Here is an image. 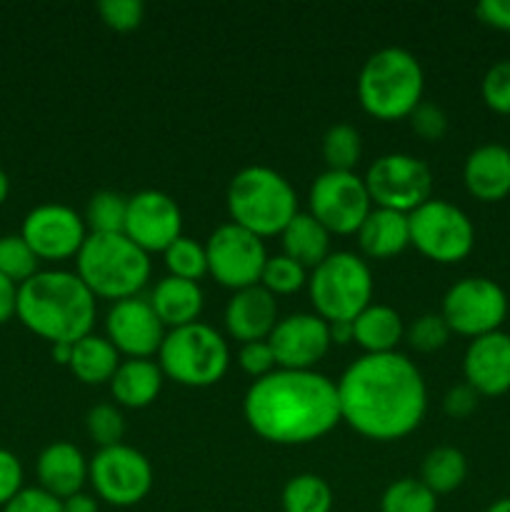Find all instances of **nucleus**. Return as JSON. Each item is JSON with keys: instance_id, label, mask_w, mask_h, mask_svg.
<instances>
[{"instance_id": "obj_47", "label": "nucleus", "mask_w": 510, "mask_h": 512, "mask_svg": "<svg viewBox=\"0 0 510 512\" xmlns=\"http://www.w3.org/2000/svg\"><path fill=\"white\" fill-rule=\"evenodd\" d=\"M18 288L20 285L0 275V325L8 323L15 315V310H18Z\"/></svg>"}, {"instance_id": "obj_44", "label": "nucleus", "mask_w": 510, "mask_h": 512, "mask_svg": "<svg viewBox=\"0 0 510 512\" xmlns=\"http://www.w3.org/2000/svg\"><path fill=\"white\" fill-rule=\"evenodd\" d=\"M23 490V465L10 450L0 448V508Z\"/></svg>"}, {"instance_id": "obj_2", "label": "nucleus", "mask_w": 510, "mask_h": 512, "mask_svg": "<svg viewBox=\"0 0 510 512\" xmlns=\"http://www.w3.org/2000/svg\"><path fill=\"white\" fill-rule=\"evenodd\" d=\"M245 423L275 445H308L340 423L338 388L315 370L275 368L253 380L243 398Z\"/></svg>"}, {"instance_id": "obj_32", "label": "nucleus", "mask_w": 510, "mask_h": 512, "mask_svg": "<svg viewBox=\"0 0 510 512\" xmlns=\"http://www.w3.org/2000/svg\"><path fill=\"white\" fill-rule=\"evenodd\" d=\"M363 153L360 133L350 123H335L323 135V158L328 170H345L353 173Z\"/></svg>"}, {"instance_id": "obj_26", "label": "nucleus", "mask_w": 510, "mask_h": 512, "mask_svg": "<svg viewBox=\"0 0 510 512\" xmlns=\"http://www.w3.org/2000/svg\"><path fill=\"white\" fill-rule=\"evenodd\" d=\"M405 338L403 318L395 308L383 303H370L353 320V340L365 350V355L395 353L400 340Z\"/></svg>"}, {"instance_id": "obj_24", "label": "nucleus", "mask_w": 510, "mask_h": 512, "mask_svg": "<svg viewBox=\"0 0 510 512\" xmlns=\"http://www.w3.org/2000/svg\"><path fill=\"white\" fill-rule=\"evenodd\" d=\"M163 370L153 360L128 358L118 365L113 380H110V393L115 403L123 408H148L158 400L163 390Z\"/></svg>"}, {"instance_id": "obj_33", "label": "nucleus", "mask_w": 510, "mask_h": 512, "mask_svg": "<svg viewBox=\"0 0 510 512\" xmlns=\"http://www.w3.org/2000/svg\"><path fill=\"white\" fill-rule=\"evenodd\" d=\"M128 198L115 190H98L85 208V225L90 233H123Z\"/></svg>"}, {"instance_id": "obj_38", "label": "nucleus", "mask_w": 510, "mask_h": 512, "mask_svg": "<svg viewBox=\"0 0 510 512\" xmlns=\"http://www.w3.org/2000/svg\"><path fill=\"white\" fill-rule=\"evenodd\" d=\"M405 338L420 353H435L450 338V328L440 313H423L405 328Z\"/></svg>"}, {"instance_id": "obj_23", "label": "nucleus", "mask_w": 510, "mask_h": 512, "mask_svg": "<svg viewBox=\"0 0 510 512\" xmlns=\"http://www.w3.org/2000/svg\"><path fill=\"white\" fill-rule=\"evenodd\" d=\"M150 305H153L155 315L165 328L175 330L183 325L198 323L200 313H203L205 295L198 283L183 278H173L165 275L155 283L153 293H150Z\"/></svg>"}, {"instance_id": "obj_13", "label": "nucleus", "mask_w": 510, "mask_h": 512, "mask_svg": "<svg viewBox=\"0 0 510 512\" xmlns=\"http://www.w3.org/2000/svg\"><path fill=\"white\" fill-rule=\"evenodd\" d=\"M88 480L103 503L130 508L148 498L153 488V465L130 445L100 448L88 465Z\"/></svg>"}, {"instance_id": "obj_50", "label": "nucleus", "mask_w": 510, "mask_h": 512, "mask_svg": "<svg viewBox=\"0 0 510 512\" xmlns=\"http://www.w3.org/2000/svg\"><path fill=\"white\" fill-rule=\"evenodd\" d=\"M50 355H53L55 363L68 365L70 358H73V345H68V343H55V345H50Z\"/></svg>"}, {"instance_id": "obj_9", "label": "nucleus", "mask_w": 510, "mask_h": 512, "mask_svg": "<svg viewBox=\"0 0 510 512\" xmlns=\"http://www.w3.org/2000/svg\"><path fill=\"white\" fill-rule=\"evenodd\" d=\"M410 245L435 263H460L473 253L475 225L465 210L448 200L430 198L408 215Z\"/></svg>"}, {"instance_id": "obj_34", "label": "nucleus", "mask_w": 510, "mask_h": 512, "mask_svg": "<svg viewBox=\"0 0 510 512\" xmlns=\"http://www.w3.org/2000/svg\"><path fill=\"white\" fill-rule=\"evenodd\" d=\"M165 268L170 270L173 278L193 280L198 283L205 273H208V255H205V245L195 243L193 238L180 235L168 250H165Z\"/></svg>"}, {"instance_id": "obj_46", "label": "nucleus", "mask_w": 510, "mask_h": 512, "mask_svg": "<svg viewBox=\"0 0 510 512\" xmlns=\"http://www.w3.org/2000/svg\"><path fill=\"white\" fill-rule=\"evenodd\" d=\"M475 15L483 25L510 33V0H480Z\"/></svg>"}, {"instance_id": "obj_41", "label": "nucleus", "mask_w": 510, "mask_h": 512, "mask_svg": "<svg viewBox=\"0 0 510 512\" xmlns=\"http://www.w3.org/2000/svg\"><path fill=\"white\" fill-rule=\"evenodd\" d=\"M408 120L413 133L418 138L428 140V143L443 140L445 133H448V113L438 103H430V100H420L413 113L408 115Z\"/></svg>"}, {"instance_id": "obj_16", "label": "nucleus", "mask_w": 510, "mask_h": 512, "mask_svg": "<svg viewBox=\"0 0 510 512\" xmlns=\"http://www.w3.org/2000/svg\"><path fill=\"white\" fill-rule=\"evenodd\" d=\"M123 233L145 253H165L183 235V213L163 190H140L128 198Z\"/></svg>"}, {"instance_id": "obj_49", "label": "nucleus", "mask_w": 510, "mask_h": 512, "mask_svg": "<svg viewBox=\"0 0 510 512\" xmlns=\"http://www.w3.org/2000/svg\"><path fill=\"white\" fill-rule=\"evenodd\" d=\"M330 340L345 345L353 340V323H330Z\"/></svg>"}, {"instance_id": "obj_12", "label": "nucleus", "mask_w": 510, "mask_h": 512, "mask_svg": "<svg viewBox=\"0 0 510 512\" xmlns=\"http://www.w3.org/2000/svg\"><path fill=\"white\" fill-rule=\"evenodd\" d=\"M308 213L330 235H353L373 210L365 180L358 173L325 170L313 180L308 193Z\"/></svg>"}, {"instance_id": "obj_1", "label": "nucleus", "mask_w": 510, "mask_h": 512, "mask_svg": "<svg viewBox=\"0 0 510 512\" xmlns=\"http://www.w3.org/2000/svg\"><path fill=\"white\" fill-rule=\"evenodd\" d=\"M338 388L340 420L380 443L413 433L428 410L423 373L403 353L360 355L345 368Z\"/></svg>"}, {"instance_id": "obj_14", "label": "nucleus", "mask_w": 510, "mask_h": 512, "mask_svg": "<svg viewBox=\"0 0 510 512\" xmlns=\"http://www.w3.org/2000/svg\"><path fill=\"white\" fill-rule=\"evenodd\" d=\"M205 255H208V273L233 293L260 285L263 268L268 263L263 238L235 223H223L210 233Z\"/></svg>"}, {"instance_id": "obj_25", "label": "nucleus", "mask_w": 510, "mask_h": 512, "mask_svg": "<svg viewBox=\"0 0 510 512\" xmlns=\"http://www.w3.org/2000/svg\"><path fill=\"white\" fill-rule=\"evenodd\" d=\"M358 245L368 258H395L410 245L408 215L395 210L373 208L358 228Z\"/></svg>"}, {"instance_id": "obj_51", "label": "nucleus", "mask_w": 510, "mask_h": 512, "mask_svg": "<svg viewBox=\"0 0 510 512\" xmlns=\"http://www.w3.org/2000/svg\"><path fill=\"white\" fill-rule=\"evenodd\" d=\"M10 193V180H8V173H5L3 168H0V205L5 203V198H8Z\"/></svg>"}, {"instance_id": "obj_35", "label": "nucleus", "mask_w": 510, "mask_h": 512, "mask_svg": "<svg viewBox=\"0 0 510 512\" xmlns=\"http://www.w3.org/2000/svg\"><path fill=\"white\" fill-rule=\"evenodd\" d=\"M40 258L33 253L23 235H5L0 238V275L13 280L15 285H23L25 280L38 273Z\"/></svg>"}, {"instance_id": "obj_19", "label": "nucleus", "mask_w": 510, "mask_h": 512, "mask_svg": "<svg viewBox=\"0 0 510 512\" xmlns=\"http://www.w3.org/2000/svg\"><path fill=\"white\" fill-rule=\"evenodd\" d=\"M463 375L480 398L510 393V335L495 330L470 340L463 355Z\"/></svg>"}, {"instance_id": "obj_45", "label": "nucleus", "mask_w": 510, "mask_h": 512, "mask_svg": "<svg viewBox=\"0 0 510 512\" xmlns=\"http://www.w3.org/2000/svg\"><path fill=\"white\" fill-rule=\"evenodd\" d=\"M480 395L468 383L453 385L443 398V410L455 420H465L478 410Z\"/></svg>"}, {"instance_id": "obj_40", "label": "nucleus", "mask_w": 510, "mask_h": 512, "mask_svg": "<svg viewBox=\"0 0 510 512\" xmlns=\"http://www.w3.org/2000/svg\"><path fill=\"white\" fill-rule=\"evenodd\" d=\"M98 15L115 33H130L145 18L143 0H100Z\"/></svg>"}, {"instance_id": "obj_36", "label": "nucleus", "mask_w": 510, "mask_h": 512, "mask_svg": "<svg viewBox=\"0 0 510 512\" xmlns=\"http://www.w3.org/2000/svg\"><path fill=\"white\" fill-rule=\"evenodd\" d=\"M260 285L273 295L298 293L303 285H308V270L288 255H268Z\"/></svg>"}, {"instance_id": "obj_8", "label": "nucleus", "mask_w": 510, "mask_h": 512, "mask_svg": "<svg viewBox=\"0 0 510 512\" xmlns=\"http://www.w3.org/2000/svg\"><path fill=\"white\" fill-rule=\"evenodd\" d=\"M163 375L185 388H210L228 373L230 348L208 323H190L165 333L158 350Z\"/></svg>"}, {"instance_id": "obj_29", "label": "nucleus", "mask_w": 510, "mask_h": 512, "mask_svg": "<svg viewBox=\"0 0 510 512\" xmlns=\"http://www.w3.org/2000/svg\"><path fill=\"white\" fill-rule=\"evenodd\" d=\"M468 478V460L453 445L433 448L420 465V480L433 490L435 495H448L458 490Z\"/></svg>"}, {"instance_id": "obj_3", "label": "nucleus", "mask_w": 510, "mask_h": 512, "mask_svg": "<svg viewBox=\"0 0 510 512\" xmlns=\"http://www.w3.org/2000/svg\"><path fill=\"white\" fill-rule=\"evenodd\" d=\"M15 315L50 345H75L93 333L95 295L70 270H38L18 288Z\"/></svg>"}, {"instance_id": "obj_20", "label": "nucleus", "mask_w": 510, "mask_h": 512, "mask_svg": "<svg viewBox=\"0 0 510 512\" xmlns=\"http://www.w3.org/2000/svg\"><path fill=\"white\" fill-rule=\"evenodd\" d=\"M225 328L240 343H255L268 340L273 328L278 325V303L275 295L268 293L263 285L235 290L233 298L225 305Z\"/></svg>"}, {"instance_id": "obj_4", "label": "nucleus", "mask_w": 510, "mask_h": 512, "mask_svg": "<svg viewBox=\"0 0 510 512\" xmlns=\"http://www.w3.org/2000/svg\"><path fill=\"white\" fill-rule=\"evenodd\" d=\"M75 275L95 298H135L150 280V258L125 233H90L75 255Z\"/></svg>"}, {"instance_id": "obj_10", "label": "nucleus", "mask_w": 510, "mask_h": 512, "mask_svg": "<svg viewBox=\"0 0 510 512\" xmlns=\"http://www.w3.org/2000/svg\"><path fill=\"white\" fill-rule=\"evenodd\" d=\"M363 180L375 208L410 215L433 198V170L410 153L380 155Z\"/></svg>"}, {"instance_id": "obj_6", "label": "nucleus", "mask_w": 510, "mask_h": 512, "mask_svg": "<svg viewBox=\"0 0 510 512\" xmlns=\"http://www.w3.org/2000/svg\"><path fill=\"white\" fill-rule=\"evenodd\" d=\"M425 73L410 50L388 48L368 55L358 75V100L378 120L408 118L423 100Z\"/></svg>"}, {"instance_id": "obj_31", "label": "nucleus", "mask_w": 510, "mask_h": 512, "mask_svg": "<svg viewBox=\"0 0 510 512\" xmlns=\"http://www.w3.org/2000/svg\"><path fill=\"white\" fill-rule=\"evenodd\" d=\"M438 495L415 478H400L385 488L380 498V512H435Z\"/></svg>"}, {"instance_id": "obj_15", "label": "nucleus", "mask_w": 510, "mask_h": 512, "mask_svg": "<svg viewBox=\"0 0 510 512\" xmlns=\"http://www.w3.org/2000/svg\"><path fill=\"white\" fill-rule=\"evenodd\" d=\"M20 235L40 260H65L80 253L88 225L70 205L45 203L25 215Z\"/></svg>"}, {"instance_id": "obj_17", "label": "nucleus", "mask_w": 510, "mask_h": 512, "mask_svg": "<svg viewBox=\"0 0 510 512\" xmlns=\"http://www.w3.org/2000/svg\"><path fill=\"white\" fill-rule=\"evenodd\" d=\"M275 365L283 370H313L330 350V323L315 313H293L278 320L268 338Z\"/></svg>"}, {"instance_id": "obj_28", "label": "nucleus", "mask_w": 510, "mask_h": 512, "mask_svg": "<svg viewBox=\"0 0 510 512\" xmlns=\"http://www.w3.org/2000/svg\"><path fill=\"white\" fill-rule=\"evenodd\" d=\"M120 363L123 360H120L115 345L108 338H103V335L90 333L73 345V358H70L68 368L80 383L103 385L113 380Z\"/></svg>"}, {"instance_id": "obj_30", "label": "nucleus", "mask_w": 510, "mask_h": 512, "mask_svg": "<svg viewBox=\"0 0 510 512\" xmlns=\"http://www.w3.org/2000/svg\"><path fill=\"white\" fill-rule=\"evenodd\" d=\"M283 512H330L333 510V490L320 475L300 473L285 483Z\"/></svg>"}, {"instance_id": "obj_48", "label": "nucleus", "mask_w": 510, "mask_h": 512, "mask_svg": "<svg viewBox=\"0 0 510 512\" xmlns=\"http://www.w3.org/2000/svg\"><path fill=\"white\" fill-rule=\"evenodd\" d=\"M63 512H98V500L88 493L70 495L63 500Z\"/></svg>"}, {"instance_id": "obj_18", "label": "nucleus", "mask_w": 510, "mask_h": 512, "mask_svg": "<svg viewBox=\"0 0 510 512\" xmlns=\"http://www.w3.org/2000/svg\"><path fill=\"white\" fill-rule=\"evenodd\" d=\"M105 338L128 358L150 360L163 345L165 325L155 315L150 300L135 295L110 305L105 315Z\"/></svg>"}, {"instance_id": "obj_5", "label": "nucleus", "mask_w": 510, "mask_h": 512, "mask_svg": "<svg viewBox=\"0 0 510 512\" xmlns=\"http://www.w3.org/2000/svg\"><path fill=\"white\" fill-rule=\"evenodd\" d=\"M230 223L258 238L280 235L298 215V195L290 180L268 165H245L228 185Z\"/></svg>"}, {"instance_id": "obj_42", "label": "nucleus", "mask_w": 510, "mask_h": 512, "mask_svg": "<svg viewBox=\"0 0 510 512\" xmlns=\"http://www.w3.org/2000/svg\"><path fill=\"white\" fill-rule=\"evenodd\" d=\"M240 368L248 375H253L255 380L265 378L268 373H273L278 365H275L273 348H270L268 340H255V343H243L238 353Z\"/></svg>"}, {"instance_id": "obj_7", "label": "nucleus", "mask_w": 510, "mask_h": 512, "mask_svg": "<svg viewBox=\"0 0 510 512\" xmlns=\"http://www.w3.org/2000/svg\"><path fill=\"white\" fill-rule=\"evenodd\" d=\"M308 293L325 323H353L373 303V273L360 255L335 250L308 275Z\"/></svg>"}, {"instance_id": "obj_43", "label": "nucleus", "mask_w": 510, "mask_h": 512, "mask_svg": "<svg viewBox=\"0 0 510 512\" xmlns=\"http://www.w3.org/2000/svg\"><path fill=\"white\" fill-rule=\"evenodd\" d=\"M3 512H63V500L53 498L43 488H23Z\"/></svg>"}, {"instance_id": "obj_37", "label": "nucleus", "mask_w": 510, "mask_h": 512, "mask_svg": "<svg viewBox=\"0 0 510 512\" xmlns=\"http://www.w3.org/2000/svg\"><path fill=\"white\" fill-rule=\"evenodd\" d=\"M85 428H88L93 443H98L100 448H113V445H120V440H123L125 418L118 405L98 403L85 415Z\"/></svg>"}, {"instance_id": "obj_11", "label": "nucleus", "mask_w": 510, "mask_h": 512, "mask_svg": "<svg viewBox=\"0 0 510 512\" xmlns=\"http://www.w3.org/2000/svg\"><path fill=\"white\" fill-rule=\"evenodd\" d=\"M440 315L448 323L450 333L475 340L500 330L508 318V295L495 280L470 275L450 285L443 295Z\"/></svg>"}, {"instance_id": "obj_21", "label": "nucleus", "mask_w": 510, "mask_h": 512, "mask_svg": "<svg viewBox=\"0 0 510 512\" xmlns=\"http://www.w3.org/2000/svg\"><path fill=\"white\" fill-rule=\"evenodd\" d=\"M463 183L473 198L498 203L510 195V148L500 143L478 145L463 163Z\"/></svg>"}, {"instance_id": "obj_27", "label": "nucleus", "mask_w": 510, "mask_h": 512, "mask_svg": "<svg viewBox=\"0 0 510 512\" xmlns=\"http://www.w3.org/2000/svg\"><path fill=\"white\" fill-rule=\"evenodd\" d=\"M280 238H283V255L293 258L305 270L318 268L330 255V233L310 213L295 215L285 225Z\"/></svg>"}, {"instance_id": "obj_22", "label": "nucleus", "mask_w": 510, "mask_h": 512, "mask_svg": "<svg viewBox=\"0 0 510 512\" xmlns=\"http://www.w3.org/2000/svg\"><path fill=\"white\" fill-rule=\"evenodd\" d=\"M88 465L90 463L80 453V448L60 440V443H50L38 455L35 473H38V483L45 493L65 500L70 495L83 493V485L88 480Z\"/></svg>"}, {"instance_id": "obj_52", "label": "nucleus", "mask_w": 510, "mask_h": 512, "mask_svg": "<svg viewBox=\"0 0 510 512\" xmlns=\"http://www.w3.org/2000/svg\"><path fill=\"white\" fill-rule=\"evenodd\" d=\"M485 512H510V498L495 500L493 505H488V510Z\"/></svg>"}, {"instance_id": "obj_39", "label": "nucleus", "mask_w": 510, "mask_h": 512, "mask_svg": "<svg viewBox=\"0 0 510 512\" xmlns=\"http://www.w3.org/2000/svg\"><path fill=\"white\" fill-rule=\"evenodd\" d=\"M480 95L493 113L510 115V58L498 60L485 70Z\"/></svg>"}]
</instances>
